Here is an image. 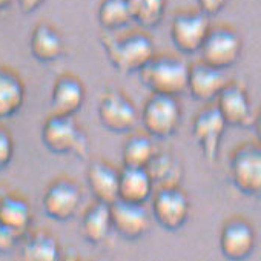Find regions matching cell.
<instances>
[{
    "label": "cell",
    "instance_id": "obj_1",
    "mask_svg": "<svg viewBox=\"0 0 261 261\" xmlns=\"http://www.w3.org/2000/svg\"><path fill=\"white\" fill-rule=\"evenodd\" d=\"M106 59L121 74L139 72L155 54L152 39L140 30L124 33H106L101 36Z\"/></svg>",
    "mask_w": 261,
    "mask_h": 261
},
{
    "label": "cell",
    "instance_id": "obj_2",
    "mask_svg": "<svg viewBox=\"0 0 261 261\" xmlns=\"http://www.w3.org/2000/svg\"><path fill=\"white\" fill-rule=\"evenodd\" d=\"M142 85L152 94L177 97L188 89L189 65L174 54H154L137 72Z\"/></svg>",
    "mask_w": 261,
    "mask_h": 261
},
{
    "label": "cell",
    "instance_id": "obj_3",
    "mask_svg": "<svg viewBox=\"0 0 261 261\" xmlns=\"http://www.w3.org/2000/svg\"><path fill=\"white\" fill-rule=\"evenodd\" d=\"M40 137L43 146L56 155H75L82 160L88 157L89 142L74 115L51 112L43 121Z\"/></svg>",
    "mask_w": 261,
    "mask_h": 261
},
{
    "label": "cell",
    "instance_id": "obj_4",
    "mask_svg": "<svg viewBox=\"0 0 261 261\" xmlns=\"http://www.w3.org/2000/svg\"><path fill=\"white\" fill-rule=\"evenodd\" d=\"M181 121V106L177 97L152 94L140 111V123L145 133L157 140L172 137Z\"/></svg>",
    "mask_w": 261,
    "mask_h": 261
},
{
    "label": "cell",
    "instance_id": "obj_5",
    "mask_svg": "<svg viewBox=\"0 0 261 261\" xmlns=\"http://www.w3.org/2000/svg\"><path fill=\"white\" fill-rule=\"evenodd\" d=\"M230 181L246 197L261 198V145L243 143L233 149L229 160Z\"/></svg>",
    "mask_w": 261,
    "mask_h": 261
},
{
    "label": "cell",
    "instance_id": "obj_6",
    "mask_svg": "<svg viewBox=\"0 0 261 261\" xmlns=\"http://www.w3.org/2000/svg\"><path fill=\"white\" fill-rule=\"evenodd\" d=\"M97 117L101 126L114 134L133 133L140 121V112L123 91L115 88H108L98 103Z\"/></svg>",
    "mask_w": 261,
    "mask_h": 261
},
{
    "label": "cell",
    "instance_id": "obj_7",
    "mask_svg": "<svg viewBox=\"0 0 261 261\" xmlns=\"http://www.w3.org/2000/svg\"><path fill=\"white\" fill-rule=\"evenodd\" d=\"M243 40L241 36L230 27H211L201 48V60L218 69L232 68L241 56Z\"/></svg>",
    "mask_w": 261,
    "mask_h": 261
},
{
    "label": "cell",
    "instance_id": "obj_8",
    "mask_svg": "<svg viewBox=\"0 0 261 261\" xmlns=\"http://www.w3.org/2000/svg\"><path fill=\"white\" fill-rule=\"evenodd\" d=\"M211 17L200 10L178 11L171 22L169 36L175 49L181 54L192 56L200 51L209 30Z\"/></svg>",
    "mask_w": 261,
    "mask_h": 261
},
{
    "label": "cell",
    "instance_id": "obj_9",
    "mask_svg": "<svg viewBox=\"0 0 261 261\" xmlns=\"http://www.w3.org/2000/svg\"><path fill=\"white\" fill-rule=\"evenodd\" d=\"M189 197L180 186L160 188L151 197V212L157 224L169 232L180 230L189 218Z\"/></svg>",
    "mask_w": 261,
    "mask_h": 261
},
{
    "label": "cell",
    "instance_id": "obj_10",
    "mask_svg": "<svg viewBox=\"0 0 261 261\" xmlns=\"http://www.w3.org/2000/svg\"><path fill=\"white\" fill-rule=\"evenodd\" d=\"M83 192L79 183L68 177L53 180L42 197V207L46 217L56 221L71 220L80 209Z\"/></svg>",
    "mask_w": 261,
    "mask_h": 261
},
{
    "label": "cell",
    "instance_id": "obj_11",
    "mask_svg": "<svg viewBox=\"0 0 261 261\" xmlns=\"http://www.w3.org/2000/svg\"><path fill=\"white\" fill-rule=\"evenodd\" d=\"M227 123L224 121L215 105L206 106L192 120V137L200 146L203 157L211 163H215L218 159Z\"/></svg>",
    "mask_w": 261,
    "mask_h": 261
},
{
    "label": "cell",
    "instance_id": "obj_12",
    "mask_svg": "<svg viewBox=\"0 0 261 261\" xmlns=\"http://www.w3.org/2000/svg\"><path fill=\"white\" fill-rule=\"evenodd\" d=\"M215 108L227 126L247 127L252 123L253 112L246 86L238 80H229L215 98Z\"/></svg>",
    "mask_w": 261,
    "mask_h": 261
},
{
    "label": "cell",
    "instance_id": "obj_13",
    "mask_svg": "<svg viewBox=\"0 0 261 261\" xmlns=\"http://www.w3.org/2000/svg\"><path fill=\"white\" fill-rule=\"evenodd\" d=\"M256 233L253 226L241 217L227 220L220 230V250L230 261L246 259L255 249Z\"/></svg>",
    "mask_w": 261,
    "mask_h": 261
},
{
    "label": "cell",
    "instance_id": "obj_14",
    "mask_svg": "<svg viewBox=\"0 0 261 261\" xmlns=\"http://www.w3.org/2000/svg\"><path fill=\"white\" fill-rule=\"evenodd\" d=\"M111 226L124 240H139L149 230V217L143 204L115 200L109 204Z\"/></svg>",
    "mask_w": 261,
    "mask_h": 261
},
{
    "label": "cell",
    "instance_id": "obj_15",
    "mask_svg": "<svg viewBox=\"0 0 261 261\" xmlns=\"http://www.w3.org/2000/svg\"><path fill=\"white\" fill-rule=\"evenodd\" d=\"M229 80L223 69L211 66L203 60L189 65V75H188V89L192 98L211 103L215 101L220 91Z\"/></svg>",
    "mask_w": 261,
    "mask_h": 261
},
{
    "label": "cell",
    "instance_id": "obj_16",
    "mask_svg": "<svg viewBox=\"0 0 261 261\" xmlns=\"http://www.w3.org/2000/svg\"><path fill=\"white\" fill-rule=\"evenodd\" d=\"M85 86L79 77L72 74H62L56 79L51 91L53 114L75 115L85 103Z\"/></svg>",
    "mask_w": 261,
    "mask_h": 261
},
{
    "label": "cell",
    "instance_id": "obj_17",
    "mask_svg": "<svg viewBox=\"0 0 261 261\" xmlns=\"http://www.w3.org/2000/svg\"><path fill=\"white\" fill-rule=\"evenodd\" d=\"M120 171L105 160H94L86 169V183L97 201L111 204L118 198Z\"/></svg>",
    "mask_w": 261,
    "mask_h": 261
},
{
    "label": "cell",
    "instance_id": "obj_18",
    "mask_svg": "<svg viewBox=\"0 0 261 261\" xmlns=\"http://www.w3.org/2000/svg\"><path fill=\"white\" fill-rule=\"evenodd\" d=\"M30 51L37 62L53 63L65 53L63 36L54 25L48 22H39L30 36Z\"/></svg>",
    "mask_w": 261,
    "mask_h": 261
},
{
    "label": "cell",
    "instance_id": "obj_19",
    "mask_svg": "<svg viewBox=\"0 0 261 261\" xmlns=\"http://www.w3.org/2000/svg\"><path fill=\"white\" fill-rule=\"evenodd\" d=\"M33 221L28 200L19 194H7L0 198V229L10 235L25 233Z\"/></svg>",
    "mask_w": 261,
    "mask_h": 261
},
{
    "label": "cell",
    "instance_id": "obj_20",
    "mask_svg": "<svg viewBox=\"0 0 261 261\" xmlns=\"http://www.w3.org/2000/svg\"><path fill=\"white\" fill-rule=\"evenodd\" d=\"M27 88L22 77L10 66L0 65V120L14 117L23 106Z\"/></svg>",
    "mask_w": 261,
    "mask_h": 261
},
{
    "label": "cell",
    "instance_id": "obj_21",
    "mask_svg": "<svg viewBox=\"0 0 261 261\" xmlns=\"http://www.w3.org/2000/svg\"><path fill=\"white\" fill-rule=\"evenodd\" d=\"M154 194V183L146 169L123 168L118 175V198L127 203L145 204Z\"/></svg>",
    "mask_w": 261,
    "mask_h": 261
},
{
    "label": "cell",
    "instance_id": "obj_22",
    "mask_svg": "<svg viewBox=\"0 0 261 261\" xmlns=\"http://www.w3.org/2000/svg\"><path fill=\"white\" fill-rule=\"evenodd\" d=\"M111 211L109 204L94 201L88 206L80 220V233L91 244H101L111 233Z\"/></svg>",
    "mask_w": 261,
    "mask_h": 261
},
{
    "label": "cell",
    "instance_id": "obj_23",
    "mask_svg": "<svg viewBox=\"0 0 261 261\" xmlns=\"http://www.w3.org/2000/svg\"><path fill=\"white\" fill-rule=\"evenodd\" d=\"M154 188H172L180 186L183 178V169L180 162L166 152H155L146 168Z\"/></svg>",
    "mask_w": 261,
    "mask_h": 261
},
{
    "label": "cell",
    "instance_id": "obj_24",
    "mask_svg": "<svg viewBox=\"0 0 261 261\" xmlns=\"http://www.w3.org/2000/svg\"><path fill=\"white\" fill-rule=\"evenodd\" d=\"M20 256L30 261H54L60 256V244L53 233L37 230L25 238Z\"/></svg>",
    "mask_w": 261,
    "mask_h": 261
},
{
    "label": "cell",
    "instance_id": "obj_25",
    "mask_svg": "<svg viewBox=\"0 0 261 261\" xmlns=\"http://www.w3.org/2000/svg\"><path fill=\"white\" fill-rule=\"evenodd\" d=\"M155 146L152 137L148 134L130 136L121 148L123 168H139L146 169L152 157L155 155Z\"/></svg>",
    "mask_w": 261,
    "mask_h": 261
},
{
    "label": "cell",
    "instance_id": "obj_26",
    "mask_svg": "<svg viewBox=\"0 0 261 261\" xmlns=\"http://www.w3.org/2000/svg\"><path fill=\"white\" fill-rule=\"evenodd\" d=\"M97 22L106 33L123 31L133 23L127 0H101L97 10Z\"/></svg>",
    "mask_w": 261,
    "mask_h": 261
},
{
    "label": "cell",
    "instance_id": "obj_27",
    "mask_svg": "<svg viewBox=\"0 0 261 261\" xmlns=\"http://www.w3.org/2000/svg\"><path fill=\"white\" fill-rule=\"evenodd\" d=\"M133 22L145 30L157 28L166 14L168 0H127Z\"/></svg>",
    "mask_w": 261,
    "mask_h": 261
},
{
    "label": "cell",
    "instance_id": "obj_28",
    "mask_svg": "<svg viewBox=\"0 0 261 261\" xmlns=\"http://www.w3.org/2000/svg\"><path fill=\"white\" fill-rule=\"evenodd\" d=\"M14 157V139L11 133L0 126V169H5Z\"/></svg>",
    "mask_w": 261,
    "mask_h": 261
},
{
    "label": "cell",
    "instance_id": "obj_29",
    "mask_svg": "<svg viewBox=\"0 0 261 261\" xmlns=\"http://www.w3.org/2000/svg\"><path fill=\"white\" fill-rule=\"evenodd\" d=\"M198 10L209 17L217 16L227 5V0H197Z\"/></svg>",
    "mask_w": 261,
    "mask_h": 261
},
{
    "label": "cell",
    "instance_id": "obj_30",
    "mask_svg": "<svg viewBox=\"0 0 261 261\" xmlns=\"http://www.w3.org/2000/svg\"><path fill=\"white\" fill-rule=\"evenodd\" d=\"M45 2L46 0H17V5L23 14H31V13L37 11Z\"/></svg>",
    "mask_w": 261,
    "mask_h": 261
},
{
    "label": "cell",
    "instance_id": "obj_31",
    "mask_svg": "<svg viewBox=\"0 0 261 261\" xmlns=\"http://www.w3.org/2000/svg\"><path fill=\"white\" fill-rule=\"evenodd\" d=\"M250 126L253 127V134H255L256 142L261 145V109L256 114H253V118H252Z\"/></svg>",
    "mask_w": 261,
    "mask_h": 261
},
{
    "label": "cell",
    "instance_id": "obj_32",
    "mask_svg": "<svg viewBox=\"0 0 261 261\" xmlns=\"http://www.w3.org/2000/svg\"><path fill=\"white\" fill-rule=\"evenodd\" d=\"M11 4H13V0H0V13L5 11L7 8H10Z\"/></svg>",
    "mask_w": 261,
    "mask_h": 261
}]
</instances>
